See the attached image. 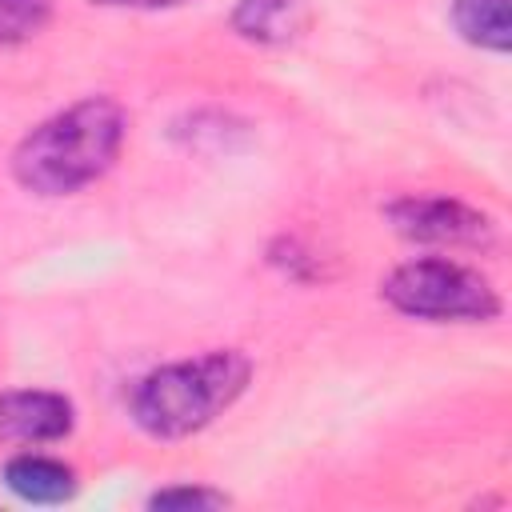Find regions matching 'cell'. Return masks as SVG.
Segmentation results:
<instances>
[{"label":"cell","mask_w":512,"mask_h":512,"mask_svg":"<svg viewBox=\"0 0 512 512\" xmlns=\"http://www.w3.org/2000/svg\"><path fill=\"white\" fill-rule=\"evenodd\" d=\"M124 136V104L112 96H84L24 132L12 148V180L32 196H72L116 164Z\"/></svg>","instance_id":"cell-1"},{"label":"cell","mask_w":512,"mask_h":512,"mask_svg":"<svg viewBox=\"0 0 512 512\" xmlns=\"http://www.w3.org/2000/svg\"><path fill=\"white\" fill-rule=\"evenodd\" d=\"M248 380L252 360L240 348H212L144 372L128 392V416L152 440H184L224 416Z\"/></svg>","instance_id":"cell-2"},{"label":"cell","mask_w":512,"mask_h":512,"mask_svg":"<svg viewBox=\"0 0 512 512\" xmlns=\"http://www.w3.org/2000/svg\"><path fill=\"white\" fill-rule=\"evenodd\" d=\"M380 300L424 324H492L504 312L500 292L476 268L448 256H416L380 280Z\"/></svg>","instance_id":"cell-3"},{"label":"cell","mask_w":512,"mask_h":512,"mask_svg":"<svg viewBox=\"0 0 512 512\" xmlns=\"http://www.w3.org/2000/svg\"><path fill=\"white\" fill-rule=\"evenodd\" d=\"M388 224L416 244L436 248H492L496 224L480 208L452 200V196H396L384 208Z\"/></svg>","instance_id":"cell-4"},{"label":"cell","mask_w":512,"mask_h":512,"mask_svg":"<svg viewBox=\"0 0 512 512\" xmlns=\"http://www.w3.org/2000/svg\"><path fill=\"white\" fill-rule=\"evenodd\" d=\"M76 408L48 388H12L0 396V440L8 444H56L72 432Z\"/></svg>","instance_id":"cell-5"},{"label":"cell","mask_w":512,"mask_h":512,"mask_svg":"<svg viewBox=\"0 0 512 512\" xmlns=\"http://www.w3.org/2000/svg\"><path fill=\"white\" fill-rule=\"evenodd\" d=\"M228 24L240 40L276 48V44H288L304 32L308 4L304 0H236Z\"/></svg>","instance_id":"cell-6"},{"label":"cell","mask_w":512,"mask_h":512,"mask_svg":"<svg viewBox=\"0 0 512 512\" xmlns=\"http://www.w3.org/2000/svg\"><path fill=\"white\" fill-rule=\"evenodd\" d=\"M0 476H4L8 492L28 500V504H64L76 496V472L56 456L20 452L4 464Z\"/></svg>","instance_id":"cell-7"},{"label":"cell","mask_w":512,"mask_h":512,"mask_svg":"<svg viewBox=\"0 0 512 512\" xmlns=\"http://www.w3.org/2000/svg\"><path fill=\"white\" fill-rule=\"evenodd\" d=\"M452 28L472 48L500 52V56L512 48L508 0H452Z\"/></svg>","instance_id":"cell-8"},{"label":"cell","mask_w":512,"mask_h":512,"mask_svg":"<svg viewBox=\"0 0 512 512\" xmlns=\"http://www.w3.org/2000/svg\"><path fill=\"white\" fill-rule=\"evenodd\" d=\"M52 12H56V0H0V48L40 36Z\"/></svg>","instance_id":"cell-9"},{"label":"cell","mask_w":512,"mask_h":512,"mask_svg":"<svg viewBox=\"0 0 512 512\" xmlns=\"http://www.w3.org/2000/svg\"><path fill=\"white\" fill-rule=\"evenodd\" d=\"M228 496L216 492V488H200V484H184V488H160L148 496V508H196V512H208V508H224Z\"/></svg>","instance_id":"cell-10"},{"label":"cell","mask_w":512,"mask_h":512,"mask_svg":"<svg viewBox=\"0 0 512 512\" xmlns=\"http://www.w3.org/2000/svg\"><path fill=\"white\" fill-rule=\"evenodd\" d=\"M92 4H104V8H176L188 0H92Z\"/></svg>","instance_id":"cell-11"}]
</instances>
